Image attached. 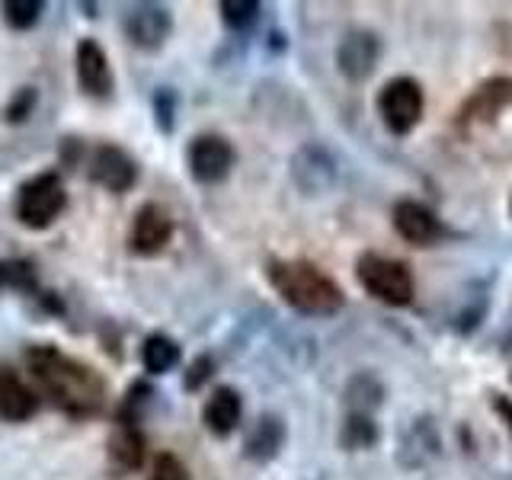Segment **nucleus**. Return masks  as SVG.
Returning <instances> with one entry per match:
<instances>
[{
    "label": "nucleus",
    "mask_w": 512,
    "mask_h": 480,
    "mask_svg": "<svg viewBox=\"0 0 512 480\" xmlns=\"http://www.w3.org/2000/svg\"><path fill=\"white\" fill-rule=\"evenodd\" d=\"M26 365L32 378L42 384V391L55 400V407L68 416H93L103 410L106 381L90 365L64 356L55 346H32L26 352Z\"/></svg>",
    "instance_id": "1"
},
{
    "label": "nucleus",
    "mask_w": 512,
    "mask_h": 480,
    "mask_svg": "<svg viewBox=\"0 0 512 480\" xmlns=\"http://www.w3.org/2000/svg\"><path fill=\"white\" fill-rule=\"evenodd\" d=\"M266 276L279 298L301 314L324 317L343 308V288L324 269L304 260H272Z\"/></svg>",
    "instance_id": "2"
},
{
    "label": "nucleus",
    "mask_w": 512,
    "mask_h": 480,
    "mask_svg": "<svg viewBox=\"0 0 512 480\" xmlns=\"http://www.w3.org/2000/svg\"><path fill=\"white\" fill-rule=\"evenodd\" d=\"M64 208H68V189H64L61 176L52 170L36 173L16 192V218L32 231L52 228Z\"/></svg>",
    "instance_id": "3"
},
{
    "label": "nucleus",
    "mask_w": 512,
    "mask_h": 480,
    "mask_svg": "<svg viewBox=\"0 0 512 480\" xmlns=\"http://www.w3.org/2000/svg\"><path fill=\"white\" fill-rule=\"evenodd\" d=\"M356 279L368 295H375L384 304L404 308L413 298V272L407 263L391 260V256L362 253L356 263Z\"/></svg>",
    "instance_id": "4"
},
{
    "label": "nucleus",
    "mask_w": 512,
    "mask_h": 480,
    "mask_svg": "<svg viewBox=\"0 0 512 480\" xmlns=\"http://www.w3.org/2000/svg\"><path fill=\"white\" fill-rule=\"evenodd\" d=\"M378 116L394 135H407L423 119V87L413 77H394L378 93Z\"/></svg>",
    "instance_id": "5"
},
{
    "label": "nucleus",
    "mask_w": 512,
    "mask_h": 480,
    "mask_svg": "<svg viewBox=\"0 0 512 480\" xmlns=\"http://www.w3.org/2000/svg\"><path fill=\"white\" fill-rule=\"evenodd\" d=\"M173 29V16L164 4H132L122 13V32L125 39L144 48V52H154L167 39Z\"/></svg>",
    "instance_id": "6"
},
{
    "label": "nucleus",
    "mask_w": 512,
    "mask_h": 480,
    "mask_svg": "<svg viewBox=\"0 0 512 480\" xmlns=\"http://www.w3.org/2000/svg\"><path fill=\"white\" fill-rule=\"evenodd\" d=\"M234 167V148L224 135H199L189 144V173L202 186H215Z\"/></svg>",
    "instance_id": "7"
},
{
    "label": "nucleus",
    "mask_w": 512,
    "mask_h": 480,
    "mask_svg": "<svg viewBox=\"0 0 512 480\" xmlns=\"http://www.w3.org/2000/svg\"><path fill=\"white\" fill-rule=\"evenodd\" d=\"M87 173L96 186H103L109 192H128L138 180V164L119 144H100V148L90 151Z\"/></svg>",
    "instance_id": "8"
},
{
    "label": "nucleus",
    "mask_w": 512,
    "mask_h": 480,
    "mask_svg": "<svg viewBox=\"0 0 512 480\" xmlns=\"http://www.w3.org/2000/svg\"><path fill=\"white\" fill-rule=\"evenodd\" d=\"M509 103H512V80L493 77V80H487V84H480L468 100H464V106L458 109V125L474 128V125L493 122Z\"/></svg>",
    "instance_id": "9"
},
{
    "label": "nucleus",
    "mask_w": 512,
    "mask_h": 480,
    "mask_svg": "<svg viewBox=\"0 0 512 480\" xmlns=\"http://www.w3.org/2000/svg\"><path fill=\"white\" fill-rule=\"evenodd\" d=\"M170 237H173V218L167 215V208H160L157 202H144L132 221V237H128L132 250L138 256H154L170 244Z\"/></svg>",
    "instance_id": "10"
},
{
    "label": "nucleus",
    "mask_w": 512,
    "mask_h": 480,
    "mask_svg": "<svg viewBox=\"0 0 512 480\" xmlns=\"http://www.w3.org/2000/svg\"><path fill=\"white\" fill-rule=\"evenodd\" d=\"M74 64H77V80H80V87H84V93L96 96V100H106V96H112L116 80H112L109 58H106L100 42H96V39H80Z\"/></svg>",
    "instance_id": "11"
},
{
    "label": "nucleus",
    "mask_w": 512,
    "mask_h": 480,
    "mask_svg": "<svg viewBox=\"0 0 512 480\" xmlns=\"http://www.w3.org/2000/svg\"><path fill=\"white\" fill-rule=\"evenodd\" d=\"M378 55H381V42L375 32L352 29L340 42V48H336V68H340L343 77H349V80H365L375 71Z\"/></svg>",
    "instance_id": "12"
},
{
    "label": "nucleus",
    "mask_w": 512,
    "mask_h": 480,
    "mask_svg": "<svg viewBox=\"0 0 512 480\" xmlns=\"http://www.w3.org/2000/svg\"><path fill=\"white\" fill-rule=\"evenodd\" d=\"M36 413H39V394L20 378V372H13L10 365H0V420L26 423Z\"/></svg>",
    "instance_id": "13"
},
{
    "label": "nucleus",
    "mask_w": 512,
    "mask_h": 480,
    "mask_svg": "<svg viewBox=\"0 0 512 480\" xmlns=\"http://www.w3.org/2000/svg\"><path fill=\"white\" fill-rule=\"evenodd\" d=\"M394 228L400 237L410 240V244H416V247L436 244V240L445 234L442 221L432 215L423 202H410V199L394 205Z\"/></svg>",
    "instance_id": "14"
},
{
    "label": "nucleus",
    "mask_w": 512,
    "mask_h": 480,
    "mask_svg": "<svg viewBox=\"0 0 512 480\" xmlns=\"http://www.w3.org/2000/svg\"><path fill=\"white\" fill-rule=\"evenodd\" d=\"M240 413H244V400H240V394L234 388L221 384V388H215L212 394H208V400H205L202 423H205L208 432H212V436L224 439V436H231V432L237 429Z\"/></svg>",
    "instance_id": "15"
},
{
    "label": "nucleus",
    "mask_w": 512,
    "mask_h": 480,
    "mask_svg": "<svg viewBox=\"0 0 512 480\" xmlns=\"http://www.w3.org/2000/svg\"><path fill=\"white\" fill-rule=\"evenodd\" d=\"M282 442H285V426L279 416H260V420L253 423V429L247 432L244 455L253 461H269L279 455Z\"/></svg>",
    "instance_id": "16"
},
{
    "label": "nucleus",
    "mask_w": 512,
    "mask_h": 480,
    "mask_svg": "<svg viewBox=\"0 0 512 480\" xmlns=\"http://www.w3.org/2000/svg\"><path fill=\"white\" fill-rule=\"evenodd\" d=\"M109 458L119 471H138L144 464V436L138 426L119 423L109 436Z\"/></svg>",
    "instance_id": "17"
},
{
    "label": "nucleus",
    "mask_w": 512,
    "mask_h": 480,
    "mask_svg": "<svg viewBox=\"0 0 512 480\" xmlns=\"http://www.w3.org/2000/svg\"><path fill=\"white\" fill-rule=\"evenodd\" d=\"M180 359H183V349L167 333H151L141 346V365L148 375H167L180 365Z\"/></svg>",
    "instance_id": "18"
},
{
    "label": "nucleus",
    "mask_w": 512,
    "mask_h": 480,
    "mask_svg": "<svg viewBox=\"0 0 512 480\" xmlns=\"http://www.w3.org/2000/svg\"><path fill=\"white\" fill-rule=\"evenodd\" d=\"M45 13V4L42 0H4L0 4V16H4V23L16 32H26L32 29Z\"/></svg>",
    "instance_id": "19"
},
{
    "label": "nucleus",
    "mask_w": 512,
    "mask_h": 480,
    "mask_svg": "<svg viewBox=\"0 0 512 480\" xmlns=\"http://www.w3.org/2000/svg\"><path fill=\"white\" fill-rule=\"evenodd\" d=\"M378 442V426L368 413H349L343 423V445L346 448H372Z\"/></svg>",
    "instance_id": "20"
},
{
    "label": "nucleus",
    "mask_w": 512,
    "mask_h": 480,
    "mask_svg": "<svg viewBox=\"0 0 512 480\" xmlns=\"http://www.w3.org/2000/svg\"><path fill=\"white\" fill-rule=\"evenodd\" d=\"M260 13H263V7L256 4V0H224L221 4V20L237 32L256 26Z\"/></svg>",
    "instance_id": "21"
},
{
    "label": "nucleus",
    "mask_w": 512,
    "mask_h": 480,
    "mask_svg": "<svg viewBox=\"0 0 512 480\" xmlns=\"http://www.w3.org/2000/svg\"><path fill=\"white\" fill-rule=\"evenodd\" d=\"M0 288H16V292H36V269L26 260H4L0 263Z\"/></svg>",
    "instance_id": "22"
},
{
    "label": "nucleus",
    "mask_w": 512,
    "mask_h": 480,
    "mask_svg": "<svg viewBox=\"0 0 512 480\" xmlns=\"http://www.w3.org/2000/svg\"><path fill=\"white\" fill-rule=\"evenodd\" d=\"M151 397H154V391H151V388H148V384H144V381L132 384V391L125 394V404H122V413H119V423L138 426V420H141L144 407L151 404Z\"/></svg>",
    "instance_id": "23"
},
{
    "label": "nucleus",
    "mask_w": 512,
    "mask_h": 480,
    "mask_svg": "<svg viewBox=\"0 0 512 480\" xmlns=\"http://www.w3.org/2000/svg\"><path fill=\"white\" fill-rule=\"evenodd\" d=\"M36 103H39L36 87H20V90L13 93V100L7 103L4 119H7L10 125H20V122H26V119L32 116V109H36Z\"/></svg>",
    "instance_id": "24"
},
{
    "label": "nucleus",
    "mask_w": 512,
    "mask_h": 480,
    "mask_svg": "<svg viewBox=\"0 0 512 480\" xmlns=\"http://www.w3.org/2000/svg\"><path fill=\"white\" fill-rule=\"evenodd\" d=\"M154 119L160 125V132H173V119H176V93L170 87H157L154 93Z\"/></svg>",
    "instance_id": "25"
},
{
    "label": "nucleus",
    "mask_w": 512,
    "mask_h": 480,
    "mask_svg": "<svg viewBox=\"0 0 512 480\" xmlns=\"http://www.w3.org/2000/svg\"><path fill=\"white\" fill-rule=\"evenodd\" d=\"M148 480H189V471H186V464L170 455V452H160L154 458V468H151V477Z\"/></svg>",
    "instance_id": "26"
},
{
    "label": "nucleus",
    "mask_w": 512,
    "mask_h": 480,
    "mask_svg": "<svg viewBox=\"0 0 512 480\" xmlns=\"http://www.w3.org/2000/svg\"><path fill=\"white\" fill-rule=\"evenodd\" d=\"M212 368H215L212 356H199L196 362L189 365V375H186V388H189V391H196L202 381H208V378H212Z\"/></svg>",
    "instance_id": "27"
},
{
    "label": "nucleus",
    "mask_w": 512,
    "mask_h": 480,
    "mask_svg": "<svg viewBox=\"0 0 512 480\" xmlns=\"http://www.w3.org/2000/svg\"><path fill=\"white\" fill-rule=\"evenodd\" d=\"M493 410L500 413V420L506 423L509 436H512V400H509V397H503V394H493Z\"/></svg>",
    "instance_id": "28"
}]
</instances>
